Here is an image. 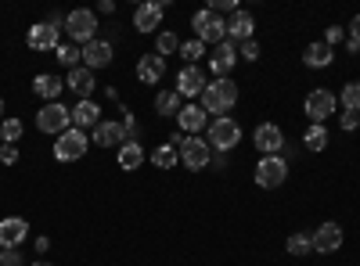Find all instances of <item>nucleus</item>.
Returning <instances> with one entry per match:
<instances>
[{
	"label": "nucleus",
	"mask_w": 360,
	"mask_h": 266,
	"mask_svg": "<svg viewBox=\"0 0 360 266\" xmlns=\"http://www.w3.org/2000/svg\"><path fill=\"white\" fill-rule=\"evenodd\" d=\"M288 180V162L281 159V155H263L259 162H256V184L263 187V191H274V187H281Z\"/></svg>",
	"instance_id": "nucleus-7"
},
{
	"label": "nucleus",
	"mask_w": 360,
	"mask_h": 266,
	"mask_svg": "<svg viewBox=\"0 0 360 266\" xmlns=\"http://www.w3.org/2000/svg\"><path fill=\"white\" fill-rule=\"evenodd\" d=\"M242 144V126H238L231 115H220V119H213L209 123V147L213 152H231V147H238Z\"/></svg>",
	"instance_id": "nucleus-6"
},
{
	"label": "nucleus",
	"mask_w": 360,
	"mask_h": 266,
	"mask_svg": "<svg viewBox=\"0 0 360 266\" xmlns=\"http://www.w3.org/2000/svg\"><path fill=\"white\" fill-rule=\"evenodd\" d=\"M33 94L44 98V101L51 105V101H58V98L65 94V79H62V76H54V72H37V79H33Z\"/></svg>",
	"instance_id": "nucleus-22"
},
{
	"label": "nucleus",
	"mask_w": 360,
	"mask_h": 266,
	"mask_svg": "<svg viewBox=\"0 0 360 266\" xmlns=\"http://www.w3.org/2000/svg\"><path fill=\"white\" fill-rule=\"evenodd\" d=\"M0 162L15 166V162H18V144H0Z\"/></svg>",
	"instance_id": "nucleus-39"
},
{
	"label": "nucleus",
	"mask_w": 360,
	"mask_h": 266,
	"mask_svg": "<svg viewBox=\"0 0 360 266\" xmlns=\"http://www.w3.org/2000/svg\"><path fill=\"white\" fill-rule=\"evenodd\" d=\"M303 144L310 147V152H324V147H328V126L310 123V126H307V133H303Z\"/></svg>",
	"instance_id": "nucleus-30"
},
{
	"label": "nucleus",
	"mask_w": 360,
	"mask_h": 266,
	"mask_svg": "<svg viewBox=\"0 0 360 266\" xmlns=\"http://www.w3.org/2000/svg\"><path fill=\"white\" fill-rule=\"evenodd\" d=\"M180 108H184V105H180V94H176V91H162V94H155V112L166 115V119H176Z\"/></svg>",
	"instance_id": "nucleus-27"
},
{
	"label": "nucleus",
	"mask_w": 360,
	"mask_h": 266,
	"mask_svg": "<svg viewBox=\"0 0 360 266\" xmlns=\"http://www.w3.org/2000/svg\"><path fill=\"white\" fill-rule=\"evenodd\" d=\"M144 147H141V140H127L123 147L115 152V162H119V169H127V173H134V169H141L144 166Z\"/></svg>",
	"instance_id": "nucleus-25"
},
{
	"label": "nucleus",
	"mask_w": 360,
	"mask_h": 266,
	"mask_svg": "<svg viewBox=\"0 0 360 266\" xmlns=\"http://www.w3.org/2000/svg\"><path fill=\"white\" fill-rule=\"evenodd\" d=\"M180 58H184L188 65H198L205 58V44L202 40H180Z\"/></svg>",
	"instance_id": "nucleus-35"
},
{
	"label": "nucleus",
	"mask_w": 360,
	"mask_h": 266,
	"mask_svg": "<svg viewBox=\"0 0 360 266\" xmlns=\"http://www.w3.org/2000/svg\"><path fill=\"white\" fill-rule=\"evenodd\" d=\"M176 51H180V36L169 33V29H162V33L155 36V54H159V58H169V54H176Z\"/></svg>",
	"instance_id": "nucleus-34"
},
{
	"label": "nucleus",
	"mask_w": 360,
	"mask_h": 266,
	"mask_svg": "<svg viewBox=\"0 0 360 266\" xmlns=\"http://www.w3.org/2000/svg\"><path fill=\"white\" fill-rule=\"evenodd\" d=\"M303 62H307V69H328V65L335 62V51L328 47L324 40H317V44H310L303 51Z\"/></svg>",
	"instance_id": "nucleus-26"
},
{
	"label": "nucleus",
	"mask_w": 360,
	"mask_h": 266,
	"mask_svg": "<svg viewBox=\"0 0 360 266\" xmlns=\"http://www.w3.org/2000/svg\"><path fill=\"white\" fill-rule=\"evenodd\" d=\"M86 147H90V137L72 126V130H65L62 137L54 140V159L58 162H79L86 155Z\"/></svg>",
	"instance_id": "nucleus-8"
},
{
	"label": "nucleus",
	"mask_w": 360,
	"mask_h": 266,
	"mask_svg": "<svg viewBox=\"0 0 360 266\" xmlns=\"http://www.w3.org/2000/svg\"><path fill=\"white\" fill-rule=\"evenodd\" d=\"M101 123V108H98V101H79L76 108H72V126L76 130H94Z\"/></svg>",
	"instance_id": "nucleus-23"
},
{
	"label": "nucleus",
	"mask_w": 360,
	"mask_h": 266,
	"mask_svg": "<svg viewBox=\"0 0 360 266\" xmlns=\"http://www.w3.org/2000/svg\"><path fill=\"white\" fill-rule=\"evenodd\" d=\"M65 33H69L72 44L86 47L90 40H98V15L90 11V8H76V11H69V15H65Z\"/></svg>",
	"instance_id": "nucleus-3"
},
{
	"label": "nucleus",
	"mask_w": 360,
	"mask_h": 266,
	"mask_svg": "<svg viewBox=\"0 0 360 266\" xmlns=\"http://www.w3.org/2000/svg\"><path fill=\"white\" fill-rule=\"evenodd\" d=\"M191 29H195V40H202L205 47H220L227 40V22L220 15H213L209 8L191 15Z\"/></svg>",
	"instance_id": "nucleus-2"
},
{
	"label": "nucleus",
	"mask_w": 360,
	"mask_h": 266,
	"mask_svg": "<svg viewBox=\"0 0 360 266\" xmlns=\"http://www.w3.org/2000/svg\"><path fill=\"white\" fill-rule=\"evenodd\" d=\"M25 238H29V223L22 216L0 220V248H18Z\"/></svg>",
	"instance_id": "nucleus-18"
},
{
	"label": "nucleus",
	"mask_w": 360,
	"mask_h": 266,
	"mask_svg": "<svg viewBox=\"0 0 360 266\" xmlns=\"http://www.w3.org/2000/svg\"><path fill=\"white\" fill-rule=\"evenodd\" d=\"M349 36L360 40V15H353V25H349Z\"/></svg>",
	"instance_id": "nucleus-42"
},
{
	"label": "nucleus",
	"mask_w": 360,
	"mask_h": 266,
	"mask_svg": "<svg viewBox=\"0 0 360 266\" xmlns=\"http://www.w3.org/2000/svg\"><path fill=\"white\" fill-rule=\"evenodd\" d=\"M339 126H342L346 133H353V130L360 126V115H356V112H342V119H339Z\"/></svg>",
	"instance_id": "nucleus-40"
},
{
	"label": "nucleus",
	"mask_w": 360,
	"mask_h": 266,
	"mask_svg": "<svg viewBox=\"0 0 360 266\" xmlns=\"http://www.w3.org/2000/svg\"><path fill=\"white\" fill-rule=\"evenodd\" d=\"M342 40H346V29H342V25H328V29H324V44H328V47H335V44H342Z\"/></svg>",
	"instance_id": "nucleus-37"
},
{
	"label": "nucleus",
	"mask_w": 360,
	"mask_h": 266,
	"mask_svg": "<svg viewBox=\"0 0 360 266\" xmlns=\"http://www.w3.org/2000/svg\"><path fill=\"white\" fill-rule=\"evenodd\" d=\"M0 255H4V248H0Z\"/></svg>",
	"instance_id": "nucleus-47"
},
{
	"label": "nucleus",
	"mask_w": 360,
	"mask_h": 266,
	"mask_svg": "<svg viewBox=\"0 0 360 266\" xmlns=\"http://www.w3.org/2000/svg\"><path fill=\"white\" fill-rule=\"evenodd\" d=\"M54 62H58V65H65V69H79L83 54H79V47H76V44H62V47L54 51Z\"/></svg>",
	"instance_id": "nucleus-31"
},
{
	"label": "nucleus",
	"mask_w": 360,
	"mask_h": 266,
	"mask_svg": "<svg viewBox=\"0 0 360 266\" xmlns=\"http://www.w3.org/2000/svg\"><path fill=\"white\" fill-rule=\"evenodd\" d=\"M162 76H166V58H159V54H141L137 58V79L144 86H155Z\"/></svg>",
	"instance_id": "nucleus-21"
},
{
	"label": "nucleus",
	"mask_w": 360,
	"mask_h": 266,
	"mask_svg": "<svg viewBox=\"0 0 360 266\" xmlns=\"http://www.w3.org/2000/svg\"><path fill=\"white\" fill-rule=\"evenodd\" d=\"M0 266H22L18 248H4V255H0Z\"/></svg>",
	"instance_id": "nucleus-41"
},
{
	"label": "nucleus",
	"mask_w": 360,
	"mask_h": 266,
	"mask_svg": "<svg viewBox=\"0 0 360 266\" xmlns=\"http://www.w3.org/2000/svg\"><path fill=\"white\" fill-rule=\"evenodd\" d=\"M162 15H166V0H144L134 11V29L137 33H155L162 25Z\"/></svg>",
	"instance_id": "nucleus-10"
},
{
	"label": "nucleus",
	"mask_w": 360,
	"mask_h": 266,
	"mask_svg": "<svg viewBox=\"0 0 360 266\" xmlns=\"http://www.w3.org/2000/svg\"><path fill=\"white\" fill-rule=\"evenodd\" d=\"M335 108H339V98L332 94V91H310L307 94V105H303V112H307V119L310 123H317V126H324L328 123V115H335Z\"/></svg>",
	"instance_id": "nucleus-9"
},
{
	"label": "nucleus",
	"mask_w": 360,
	"mask_h": 266,
	"mask_svg": "<svg viewBox=\"0 0 360 266\" xmlns=\"http://www.w3.org/2000/svg\"><path fill=\"white\" fill-rule=\"evenodd\" d=\"M234 105H238V83H231V79H209L198 98V108L205 115H217V119L224 112H231Z\"/></svg>",
	"instance_id": "nucleus-1"
},
{
	"label": "nucleus",
	"mask_w": 360,
	"mask_h": 266,
	"mask_svg": "<svg viewBox=\"0 0 360 266\" xmlns=\"http://www.w3.org/2000/svg\"><path fill=\"white\" fill-rule=\"evenodd\" d=\"M238 58H245V62H256V58H259V44H256V40L238 44Z\"/></svg>",
	"instance_id": "nucleus-38"
},
{
	"label": "nucleus",
	"mask_w": 360,
	"mask_h": 266,
	"mask_svg": "<svg viewBox=\"0 0 360 266\" xmlns=\"http://www.w3.org/2000/svg\"><path fill=\"white\" fill-rule=\"evenodd\" d=\"M22 133H25V123L15 119V115H8V119L0 123V144H18Z\"/></svg>",
	"instance_id": "nucleus-29"
},
{
	"label": "nucleus",
	"mask_w": 360,
	"mask_h": 266,
	"mask_svg": "<svg viewBox=\"0 0 360 266\" xmlns=\"http://www.w3.org/2000/svg\"><path fill=\"white\" fill-rule=\"evenodd\" d=\"M238 65V44L224 40L220 47H213V54H209V72H213L217 79H227Z\"/></svg>",
	"instance_id": "nucleus-12"
},
{
	"label": "nucleus",
	"mask_w": 360,
	"mask_h": 266,
	"mask_svg": "<svg viewBox=\"0 0 360 266\" xmlns=\"http://www.w3.org/2000/svg\"><path fill=\"white\" fill-rule=\"evenodd\" d=\"M47 248H51V241H47V238H37V252H40V255H44V252H47Z\"/></svg>",
	"instance_id": "nucleus-44"
},
{
	"label": "nucleus",
	"mask_w": 360,
	"mask_h": 266,
	"mask_svg": "<svg viewBox=\"0 0 360 266\" xmlns=\"http://www.w3.org/2000/svg\"><path fill=\"white\" fill-rule=\"evenodd\" d=\"M94 72H90L86 65H79V69H69L65 72V91H72V94H79V101H90V94H94Z\"/></svg>",
	"instance_id": "nucleus-19"
},
{
	"label": "nucleus",
	"mask_w": 360,
	"mask_h": 266,
	"mask_svg": "<svg viewBox=\"0 0 360 266\" xmlns=\"http://www.w3.org/2000/svg\"><path fill=\"white\" fill-rule=\"evenodd\" d=\"M37 130L51 133V137H62L65 130H72V108H65L62 101H51L37 112Z\"/></svg>",
	"instance_id": "nucleus-4"
},
{
	"label": "nucleus",
	"mask_w": 360,
	"mask_h": 266,
	"mask_svg": "<svg viewBox=\"0 0 360 266\" xmlns=\"http://www.w3.org/2000/svg\"><path fill=\"white\" fill-rule=\"evenodd\" d=\"M205 72L198 69V65H184V69H180L176 72V86H173V91L180 94V98H202V91H205Z\"/></svg>",
	"instance_id": "nucleus-14"
},
{
	"label": "nucleus",
	"mask_w": 360,
	"mask_h": 266,
	"mask_svg": "<svg viewBox=\"0 0 360 266\" xmlns=\"http://www.w3.org/2000/svg\"><path fill=\"white\" fill-rule=\"evenodd\" d=\"M176 162H180V155H176L173 144H159L152 152V166H159V169H173Z\"/></svg>",
	"instance_id": "nucleus-32"
},
{
	"label": "nucleus",
	"mask_w": 360,
	"mask_h": 266,
	"mask_svg": "<svg viewBox=\"0 0 360 266\" xmlns=\"http://www.w3.org/2000/svg\"><path fill=\"white\" fill-rule=\"evenodd\" d=\"M288 255H295V259H303V255H310L314 252V238H310V230H295L292 238H288Z\"/></svg>",
	"instance_id": "nucleus-28"
},
{
	"label": "nucleus",
	"mask_w": 360,
	"mask_h": 266,
	"mask_svg": "<svg viewBox=\"0 0 360 266\" xmlns=\"http://www.w3.org/2000/svg\"><path fill=\"white\" fill-rule=\"evenodd\" d=\"M98 11H101V15H112V11H115V4H112V0H101Z\"/></svg>",
	"instance_id": "nucleus-43"
},
{
	"label": "nucleus",
	"mask_w": 360,
	"mask_h": 266,
	"mask_svg": "<svg viewBox=\"0 0 360 266\" xmlns=\"http://www.w3.org/2000/svg\"><path fill=\"white\" fill-rule=\"evenodd\" d=\"M314 252H321V255H328V252H339L342 248V227L335 223V220H328V223H321L314 234Z\"/></svg>",
	"instance_id": "nucleus-15"
},
{
	"label": "nucleus",
	"mask_w": 360,
	"mask_h": 266,
	"mask_svg": "<svg viewBox=\"0 0 360 266\" xmlns=\"http://www.w3.org/2000/svg\"><path fill=\"white\" fill-rule=\"evenodd\" d=\"M90 140H94L98 147H115V152H119V147L127 144V130H123V123H115V119H101L94 126V137H90Z\"/></svg>",
	"instance_id": "nucleus-17"
},
{
	"label": "nucleus",
	"mask_w": 360,
	"mask_h": 266,
	"mask_svg": "<svg viewBox=\"0 0 360 266\" xmlns=\"http://www.w3.org/2000/svg\"><path fill=\"white\" fill-rule=\"evenodd\" d=\"M252 33H256V18L249 11H234L227 18V40L231 44H245V40H252Z\"/></svg>",
	"instance_id": "nucleus-20"
},
{
	"label": "nucleus",
	"mask_w": 360,
	"mask_h": 266,
	"mask_svg": "<svg viewBox=\"0 0 360 266\" xmlns=\"http://www.w3.org/2000/svg\"><path fill=\"white\" fill-rule=\"evenodd\" d=\"M209 11H213V15H234V11H242V8H238V0H209Z\"/></svg>",
	"instance_id": "nucleus-36"
},
{
	"label": "nucleus",
	"mask_w": 360,
	"mask_h": 266,
	"mask_svg": "<svg viewBox=\"0 0 360 266\" xmlns=\"http://www.w3.org/2000/svg\"><path fill=\"white\" fill-rule=\"evenodd\" d=\"M33 266H54V262H44V259H37V262H33Z\"/></svg>",
	"instance_id": "nucleus-46"
},
{
	"label": "nucleus",
	"mask_w": 360,
	"mask_h": 266,
	"mask_svg": "<svg viewBox=\"0 0 360 266\" xmlns=\"http://www.w3.org/2000/svg\"><path fill=\"white\" fill-rule=\"evenodd\" d=\"M176 155H180V162H184V169L202 173V169H209V162H213V147H209V140H202V137H184L180 147H176Z\"/></svg>",
	"instance_id": "nucleus-5"
},
{
	"label": "nucleus",
	"mask_w": 360,
	"mask_h": 266,
	"mask_svg": "<svg viewBox=\"0 0 360 266\" xmlns=\"http://www.w3.org/2000/svg\"><path fill=\"white\" fill-rule=\"evenodd\" d=\"M8 119V115H4V98H0V123H4Z\"/></svg>",
	"instance_id": "nucleus-45"
},
{
	"label": "nucleus",
	"mask_w": 360,
	"mask_h": 266,
	"mask_svg": "<svg viewBox=\"0 0 360 266\" xmlns=\"http://www.w3.org/2000/svg\"><path fill=\"white\" fill-rule=\"evenodd\" d=\"M79 54H83V65H86L90 72H98V69H108V65H112L115 47H112L108 40H90L86 47H79Z\"/></svg>",
	"instance_id": "nucleus-13"
},
{
	"label": "nucleus",
	"mask_w": 360,
	"mask_h": 266,
	"mask_svg": "<svg viewBox=\"0 0 360 266\" xmlns=\"http://www.w3.org/2000/svg\"><path fill=\"white\" fill-rule=\"evenodd\" d=\"M25 44H29V51H58L62 47V33L58 29H51L47 22H37L33 29H29V36H25Z\"/></svg>",
	"instance_id": "nucleus-16"
},
{
	"label": "nucleus",
	"mask_w": 360,
	"mask_h": 266,
	"mask_svg": "<svg viewBox=\"0 0 360 266\" xmlns=\"http://www.w3.org/2000/svg\"><path fill=\"white\" fill-rule=\"evenodd\" d=\"M252 144H256V152H259V155H281L285 133H281L278 123H259L256 133H252Z\"/></svg>",
	"instance_id": "nucleus-11"
},
{
	"label": "nucleus",
	"mask_w": 360,
	"mask_h": 266,
	"mask_svg": "<svg viewBox=\"0 0 360 266\" xmlns=\"http://www.w3.org/2000/svg\"><path fill=\"white\" fill-rule=\"evenodd\" d=\"M176 123H180V130H184L188 137H198V130H205V123H209V115L198 105H184L180 115H176Z\"/></svg>",
	"instance_id": "nucleus-24"
},
{
	"label": "nucleus",
	"mask_w": 360,
	"mask_h": 266,
	"mask_svg": "<svg viewBox=\"0 0 360 266\" xmlns=\"http://www.w3.org/2000/svg\"><path fill=\"white\" fill-rule=\"evenodd\" d=\"M339 105H342L346 112H356V115H360V79H353V83H346V86H342Z\"/></svg>",
	"instance_id": "nucleus-33"
}]
</instances>
